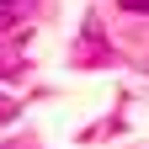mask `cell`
I'll list each match as a JSON object with an SVG mask.
<instances>
[{"instance_id":"1","label":"cell","mask_w":149,"mask_h":149,"mask_svg":"<svg viewBox=\"0 0 149 149\" xmlns=\"http://www.w3.org/2000/svg\"><path fill=\"white\" fill-rule=\"evenodd\" d=\"M27 11H32V0H0V32L22 27V22H27Z\"/></svg>"},{"instance_id":"2","label":"cell","mask_w":149,"mask_h":149,"mask_svg":"<svg viewBox=\"0 0 149 149\" xmlns=\"http://www.w3.org/2000/svg\"><path fill=\"white\" fill-rule=\"evenodd\" d=\"M123 11H139V16H149V0H117Z\"/></svg>"},{"instance_id":"3","label":"cell","mask_w":149,"mask_h":149,"mask_svg":"<svg viewBox=\"0 0 149 149\" xmlns=\"http://www.w3.org/2000/svg\"><path fill=\"white\" fill-rule=\"evenodd\" d=\"M16 117V112H11V101H0V123H11Z\"/></svg>"}]
</instances>
